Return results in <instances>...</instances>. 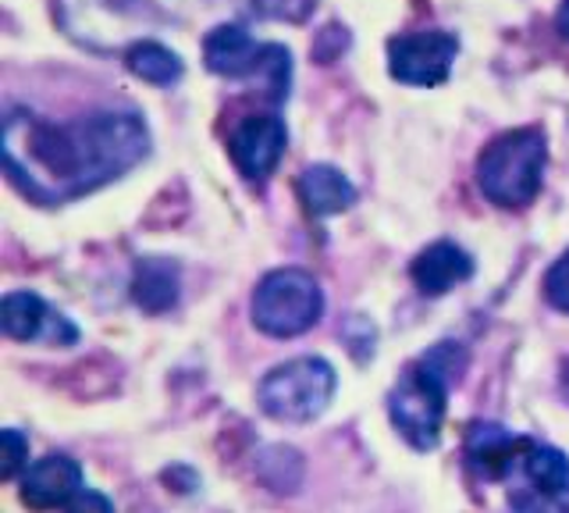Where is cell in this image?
<instances>
[{"label":"cell","instance_id":"cell-1","mask_svg":"<svg viewBox=\"0 0 569 513\" xmlns=\"http://www.w3.org/2000/svg\"><path fill=\"white\" fill-rule=\"evenodd\" d=\"M8 179L36 204H68L129 175L150 154V129L136 111H93L50 121L8 111L0 129Z\"/></svg>","mask_w":569,"mask_h":513},{"label":"cell","instance_id":"cell-2","mask_svg":"<svg viewBox=\"0 0 569 513\" xmlns=\"http://www.w3.org/2000/svg\"><path fill=\"white\" fill-rule=\"evenodd\" d=\"M467 367V353L456 343H438L420 361L409 364L388 393V414L399 435L413 450L427 453L441 442L445 406H449V385L459 382Z\"/></svg>","mask_w":569,"mask_h":513},{"label":"cell","instance_id":"cell-3","mask_svg":"<svg viewBox=\"0 0 569 513\" xmlns=\"http://www.w3.org/2000/svg\"><path fill=\"white\" fill-rule=\"evenodd\" d=\"M548 165V144L545 132L523 126L495 136L477 157V186L480 193L506 210H520L533 204L545 182Z\"/></svg>","mask_w":569,"mask_h":513},{"label":"cell","instance_id":"cell-4","mask_svg":"<svg viewBox=\"0 0 569 513\" xmlns=\"http://www.w3.org/2000/svg\"><path fill=\"white\" fill-rule=\"evenodd\" d=\"M338 388L335 367L325 357H296L271 367L257 385V403L267 417L307 424L331 406Z\"/></svg>","mask_w":569,"mask_h":513},{"label":"cell","instance_id":"cell-5","mask_svg":"<svg viewBox=\"0 0 569 513\" xmlns=\"http://www.w3.org/2000/svg\"><path fill=\"white\" fill-rule=\"evenodd\" d=\"M203 61L213 76L224 79H253L260 76L267 97L281 103L292 86V55L281 43H257L242 26H218L203 40Z\"/></svg>","mask_w":569,"mask_h":513},{"label":"cell","instance_id":"cell-6","mask_svg":"<svg viewBox=\"0 0 569 513\" xmlns=\"http://www.w3.org/2000/svg\"><path fill=\"white\" fill-rule=\"evenodd\" d=\"M253 325L271 339H292L310 332L325 314V289L302 268H278L260 278L253 293Z\"/></svg>","mask_w":569,"mask_h":513},{"label":"cell","instance_id":"cell-7","mask_svg":"<svg viewBox=\"0 0 569 513\" xmlns=\"http://www.w3.org/2000/svg\"><path fill=\"white\" fill-rule=\"evenodd\" d=\"M512 474H520V482H523L512 492V506L520 513H569V456L566 453L551 446H538V442L527 438Z\"/></svg>","mask_w":569,"mask_h":513},{"label":"cell","instance_id":"cell-8","mask_svg":"<svg viewBox=\"0 0 569 513\" xmlns=\"http://www.w3.org/2000/svg\"><path fill=\"white\" fill-rule=\"evenodd\" d=\"M459 40L445 29L402 32L388 40V72L406 86H441L452 76Z\"/></svg>","mask_w":569,"mask_h":513},{"label":"cell","instance_id":"cell-9","mask_svg":"<svg viewBox=\"0 0 569 513\" xmlns=\"http://www.w3.org/2000/svg\"><path fill=\"white\" fill-rule=\"evenodd\" d=\"M284 147H289V129H284V121L278 115H249L228 136L231 165L249 182L271 179L284 157Z\"/></svg>","mask_w":569,"mask_h":513},{"label":"cell","instance_id":"cell-10","mask_svg":"<svg viewBox=\"0 0 569 513\" xmlns=\"http://www.w3.org/2000/svg\"><path fill=\"white\" fill-rule=\"evenodd\" d=\"M0 332L18 343H50V346H76L79 328L61 310H53L36 293H8L0 304Z\"/></svg>","mask_w":569,"mask_h":513},{"label":"cell","instance_id":"cell-11","mask_svg":"<svg viewBox=\"0 0 569 513\" xmlns=\"http://www.w3.org/2000/svg\"><path fill=\"white\" fill-rule=\"evenodd\" d=\"M22 503L32 510H58L68 506L82 492V467L64 453H50L36 460L22 474Z\"/></svg>","mask_w":569,"mask_h":513},{"label":"cell","instance_id":"cell-12","mask_svg":"<svg viewBox=\"0 0 569 513\" xmlns=\"http://www.w3.org/2000/svg\"><path fill=\"white\" fill-rule=\"evenodd\" d=\"M409 278L423 296H445L452 293L456 286L473 278V257L462 250L459 243L438 239L427 250H420L409 264Z\"/></svg>","mask_w":569,"mask_h":513},{"label":"cell","instance_id":"cell-13","mask_svg":"<svg viewBox=\"0 0 569 513\" xmlns=\"http://www.w3.org/2000/svg\"><path fill=\"white\" fill-rule=\"evenodd\" d=\"M523 446H527L523 435H512L502 424L477 421L467 432V464L473 467V474L491 477V482L495 477H509Z\"/></svg>","mask_w":569,"mask_h":513},{"label":"cell","instance_id":"cell-14","mask_svg":"<svg viewBox=\"0 0 569 513\" xmlns=\"http://www.w3.org/2000/svg\"><path fill=\"white\" fill-rule=\"evenodd\" d=\"M296 193L310 218H335L356 204V186L335 165H310L296 179Z\"/></svg>","mask_w":569,"mask_h":513},{"label":"cell","instance_id":"cell-15","mask_svg":"<svg viewBox=\"0 0 569 513\" xmlns=\"http://www.w3.org/2000/svg\"><path fill=\"white\" fill-rule=\"evenodd\" d=\"M182 296V272L171 257H142L132 275V299L147 314H164Z\"/></svg>","mask_w":569,"mask_h":513},{"label":"cell","instance_id":"cell-16","mask_svg":"<svg viewBox=\"0 0 569 513\" xmlns=\"http://www.w3.org/2000/svg\"><path fill=\"white\" fill-rule=\"evenodd\" d=\"M124 68L150 86H174L186 76L182 58L174 55L171 47L157 43V40H136L129 50H124Z\"/></svg>","mask_w":569,"mask_h":513},{"label":"cell","instance_id":"cell-17","mask_svg":"<svg viewBox=\"0 0 569 513\" xmlns=\"http://www.w3.org/2000/svg\"><path fill=\"white\" fill-rule=\"evenodd\" d=\"M253 8L260 14H267V19H278V22H307L317 0H253Z\"/></svg>","mask_w":569,"mask_h":513},{"label":"cell","instance_id":"cell-18","mask_svg":"<svg viewBox=\"0 0 569 513\" xmlns=\"http://www.w3.org/2000/svg\"><path fill=\"white\" fill-rule=\"evenodd\" d=\"M545 299L556 310L569 314V250L548 268V275H545Z\"/></svg>","mask_w":569,"mask_h":513},{"label":"cell","instance_id":"cell-19","mask_svg":"<svg viewBox=\"0 0 569 513\" xmlns=\"http://www.w3.org/2000/svg\"><path fill=\"white\" fill-rule=\"evenodd\" d=\"M0 446H4V460H0V474L8 477H18V471L29 467V438L22 432L14 428H4V435H0Z\"/></svg>","mask_w":569,"mask_h":513},{"label":"cell","instance_id":"cell-20","mask_svg":"<svg viewBox=\"0 0 569 513\" xmlns=\"http://www.w3.org/2000/svg\"><path fill=\"white\" fill-rule=\"evenodd\" d=\"M349 47V32L346 26H328V29H320V37L313 40V58L317 61H335V58H342V50Z\"/></svg>","mask_w":569,"mask_h":513},{"label":"cell","instance_id":"cell-21","mask_svg":"<svg viewBox=\"0 0 569 513\" xmlns=\"http://www.w3.org/2000/svg\"><path fill=\"white\" fill-rule=\"evenodd\" d=\"M68 513H114V503L107 500L103 492H93V489H82L76 500L68 503Z\"/></svg>","mask_w":569,"mask_h":513},{"label":"cell","instance_id":"cell-22","mask_svg":"<svg viewBox=\"0 0 569 513\" xmlns=\"http://www.w3.org/2000/svg\"><path fill=\"white\" fill-rule=\"evenodd\" d=\"M556 29H559L562 40H569V0H562V8L556 14Z\"/></svg>","mask_w":569,"mask_h":513},{"label":"cell","instance_id":"cell-23","mask_svg":"<svg viewBox=\"0 0 569 513\" xmlns=\"http://www.w3.org/2000/svg\"><path fill=\"white\" fill-rule=\"evenodd\" d=\"M562 388H566V396H569V364H566V375H562Z\"/></svg>","mask_w":569,"mask_h":513}]
</instances>
